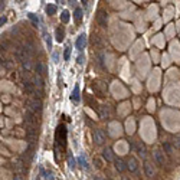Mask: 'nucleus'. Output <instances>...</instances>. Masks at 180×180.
<instances>
[{"mask_svg":"<svg viewBox=\"0 0 180 180\" xmlns=\"http://www.w3.org/2000/svg\"><path fill=\"white\" fill-rule=\"evenodd\" d=\"M4 23H6V18H4V16H2V18H0V25L3 26Z\"/></svg>","mask_w":180,"mask_h":180,"instance_id":"35","label":"nucleus"},{"mask_svg":"<svg viewBox=\"0 0 180 180\" xmlns=\"http://www.w3.org/2000/svg\"><path fill=\"white\" fill-rule=\"evenodd\" d=\"M55 36H56V40H58V42H62V40H64L65 32H64V28H62V26L56 28V30H55Z\"/></svg>","mask_w":180,"mask_h":180,"instance_id":"15","label":"nucleus"},{"mask_svg":"<svg viewBox=\"0 0 180 180\" xmlns=\"http://www.w3.org/2000/svg\"><path fill=\"white\" fill-rule=\"evenodd\" d=\"M94 163L97 164V169H101V167H103V164H101V160H99L98 157H95V159H94Z\"/></svg>","mask_w":180,"mask_h":180,"instance_id":"31","label":"nucleus"},{"mask_svg":"<svg viewBox=\"0 0 180 180\" xmlns=\"http://www.w3.org/2000/svg\"><path fill=\"white\" fill-rule=\"evenodd\" d=\"M94 180H105V179H103L101 176H94Z\"/></svg>","mask_w":180,"mask_h":180,"instance_id":"37","label":"nucleus"},{"mask_svg":"<svg viewBox=\"0 0 180 180\" xmlns=\"http://www.w3.org/2000/svg\"><path fill=\"white\" fill-rule=\"evenodd\" d=\"M68 164H69V167H71V169H75V159L72 157V156H69V157H68Z\"/></svg>","mask_w":180,"mask_h":180,"instance_id":"26","label":"nucleus"},{"mask_svg":"<svg viewBox=\"0 0 180 180\" xmlns=\"http://www.w3.org/2000/svg\"><path fill=\"white\" fill-rule=\"evenodd\" d=\"M134 148H135V151H137V154L141 157V159H144L146 157V154H147V150H146V146L143 144L141 141H138L137 144L134 146Z\"/></svg>","mask_w":180,"mask_h":180,"instance_id":"7","label":"nucleus"},{"mask_svg":"<svg viewBox=\"0 0 180 180\" xmlns=\"http://www.w3.org/2000/svg\"><path fill=\"white\" fill-rule=\"evenodd\" d=\"M163 151L166 153L167 156H170V157H172V156L174 154V147L170 144V143H164V144H163Z\"/></svg>","mask_w":180,"mask_h":180,"instance_id":"12","label":"nucleus"},{"mask_svg":"<svg viewBox=\"0 0 180 180\" xmlns=\"http://www.w3.org/2000/svg\"><path fill=\"white\" fill-rule=\"evenodd\" d=\"M45 39H46V46L50 49V48H52V39H50L49 35H46V33H45Z\"/></svg>","mask_w":180,"mask_h":180,"instance_id":"27","label":"nucleus"},{"mask_svg":"<svg viewBox=\"0 0 180 180\" xmlns=\"http://www.w3.org/2000/svg\"><path fill=\"white\" fill-rule=\"evenodd\" d=\"M55 13H56V6L55 4H48L46 6V14L48 16H53Z\"/></svg>","mask_w":180,"mask_h":180,"instance_id":"19","label":"nucleus"},{"mask_svg":"<svg viewBox=\"0 0 180 180\" xmlns=\"http://www.w3.org/2000/svg\"><path fill=\"white\" fill-rule=\"evenodd\" d=\"M29 19L33 22V25H35V26L39 25V19H38V16H36L35 13H29Z\"/></svg>","mask_w":180,"mask_h":180,"instance_id":"24","label":"nucleus"},{"mask_svg":"<svg viewBox=\"0 0 180 180\" xmlns=\"http://www.w3.org/2000/svg\"><path fill=\"white\" fill-rule=\"evenodd\" d=\"M26 107H28L26 109L32 111V113L36 114V115H38L40 111H42V103H40V99H38V98H30V99H28Z\"/></svg>","mask_w":180,"mask_h":180,"instance_id":"2","label":"nucleus"},{"mask_svg":"<svg viewBox=\"0 0 180 180\" xmlns=\"http://www.w3.org/2000/svg\"><path fill=\"white\" fill-rule=\"evenodd\" d=\"M97 62H98L99 66H104V55H103V53H99V55H98V59H97Z\"/></svg>","mask_w":180,"mask_h":180,"instance_id":"30","label":"nucleus"},{"mask_svg":"<svg viewBox=\"0 0 180 180\" xmlns=\"http://www.w3.org/2000/svg\"><path fill=\"white\" fill-rule=\"evenodd\" d=\"M22 65H23V68L26 69V72L30 71V69H32V62H30V58H26V59L22 62Z\"/></svg>","mask_w":180,"mask_h":180,"instance_id":"20","label":"nucleus"},{"mask_svg":"<svg viewBox=\"0 0 180 180\" xmlns=\"http://www.w3.org/2000/svg\"><path fill=\"white\" fill-rule=\"evenodd\" d=\"M36 180H38V179H36Z\"/></svg>","mask_w":180,"mask_h":180,"instance_id":"39","label":"nucleus"},{"mask_svg":"<svg viewBox=\"0 0 180 180\" xmlns=\"http://www.w3.org/2000/svg\"><path fill=\"white\" fill-rule=\"evenodd\" d=\"M127 169H130V172H137L138 169V161L134 157H130L127 161Z\"/></svg>","mask_w":180,"mask_h":180,"instance_id":"11","label":"nucleus"},{"mask_svg":"<svg viewBox=\"0 0 180 180\" xmlns=\"http://www.w3.org/2000/svg\"><path fill=\"white\" fill-rule=\"evenodd\" d=\"M174 147L180 148V137H176V138H174Z\"/></svg>","mask_w":180,"mask_h":180,"instance_id":"33","label":"nucleus"},{"mask_svg":"<svg viewBox=\"0 0 180 180\" xmlns=\"http://www.w3.org/2000/svg\"><path fill=\"white\" fill-rule=\"evenodd\" d=\"M22 48L25 49V52H26L28 56H32V55H35V52H36V50H35V45H33L32 42H26Z\"/></svg>","mask_w":180,"mask_h":180,"instance_id":"9","label":"nucleus"},{"mask_svg":"<svg viewBox=\"0 0 180 180\" xmlns=\"http://www.w3.org/2000/svg\"><path fill=\"white\" fill-rule=\"evenodd\" d=\"M84 61H85V58H84V55H82V53H81V55L78 56V61H77V62H78V64H79V65H82V64H84Z\"/></svg>","mask_w":180,"mask_h":180,"instance_id":"32","label":"nucleus"},{"mask_svg":"<svg viewBox=\"0 0 180 180\" xmlns=\"http://www.w3.org/2000/svg\"><path fill=\"white\" fill-rule=\"evenodd\" d=\"M61 20H62V23H68V22H69V12L68 10L62 12V13H61Z\"/></svg>","mask_w":180,"mask_h":180,"instance_id":"22","label":"nucleus"},{"mask_svg":"<svg viewBox=\"0 0 180 180\" xmlns=\"http://www.w3.org/2000/svg\"><path fill=\"white\" fill-rule=\"evenodd\" d=\"M92 43H94V46H99L101 45V39H99V36L98 35H94L92 36Z\"/></svg>","mask_w":180,"mask_h":180,"instance_id":"25","label":"nucleus"},{"mask_svg":"<svg viewBox=\"0 0 180 180\" xmlns=\"http://www.w3.org/2000/svg\"><path fill=\"white\" fill-rule=\"evenodd\" d=\"M53 62H59V61H58V52L53 53Z\"/></svg>","mask_w":180,"mask_h":180,"instance_id":"36","label":"nucleus"},{"mask_svg":"<svg viewBox=\"0 0 180 180\" xmlns=\"http://www.w3.org/2000/svg\"><path fill=\"white\" fill-rule=\"evenodd\" d=\"M13 180H23V177H22V174H14V177H13Z\"/></svg>","mask_w":180,"mask_h":180,"instance_id":"34","label":"nucleus"},{"mask_svg":"<svg viewBox=\"0 0 180 180\" xmlns=\"http://www.w3.org/2000/svg\"><path fill=\"white\" fill-rule=\"evenodd\" d=\"M33 84H35V87L39 89V91H42L43 89V87H45V84H43V79H42V77L39 74H36L35 77H33Z\"/></svg>","mask_w":180,"mask_h":180,"instance_id":"10","label":"nucleus"},{"mask_svg":"<svg viewBox=\"0 0 180 180\" xmlns=\"http://www.w3.org/2000/svg\"><path fill=\"white\" fill-rule=\"evenodd\" d=\"M123 180H128V179H123Z\"/></svg>","mask_w":180,"mask_h":180,"instance_id":"38","label":"nucleus"},{"mask_svg":"<svg viewBox=\"0 0 180 180\" xmlns=\"http://www.w3.org/2000/svg\"><path fill=\"white\" fill-rule=\"evenodd\" d=\"M71 98H72L74 103H78V101H79V85H75L74 87V91H72Z\"/></svg>","mask_w":180,"mask_h":180,"instance_id":"17","label":"nucleus"},{"mask_svg":"<svg viewBox=\"0 0 180 180\" xmlns=\"http://www.w3.org/2000/svg\"><path fill=\"white\" fill-rule=\"evenodd\" d=\"M115 169L120 172V173H123L124 170L127 169V166H125V163H124L123 159H115Z\"/></svg>","mask_w":180,"mask_h":180,"instance_id":"13","label":"nucleus"},{"mask_svg":"<svg viewBox=\"0 0 180 180\" xmlns=\"http://www.w3.org/2000/svg\"><path fill=\"white\" fill-rule=\"evenodd\" d=\"M85 45H87V36L82 33V35H79L78 36V39H77V42H75V46H77V49H79V50H82L85 48Z\"/></svg>","mask_w":180,"mask_h":180,"instance_id":"8","label":"nucleus"},{"mask_svg":"<svg viewBox=\"0 0 180 180\" xmlns=\"http://www.w3.org/2000/svg\"><path fill=\"white\" fill-rule=\"evenodd\" d=\"M56 143H55V151H56V157L59 156V150L61 154L65 151V147H66V127L64 124L58 125L56 128V137H55Z\"/></svg>","mask_w":180,"mask_h":180,"instance_id":"1","label":"nucleus"},{"mask_svg":"<svg viewBox=\"0 0 180 180\" xmlns=\"http://www.w3.org/2000/svg\"><path fill=\"white\" fill-rule=\"evenodd\" d=\"M107 20H108V14H107V12L98 10V14H97V22H98V25L103 26V28H105Z\"/></svg>","mask_w":180,"mask_h":180,"instance_id":"5","label":"nucleus"},{"mask_svg":"<svg viewBox=\"0 0 180 180\" xmlns=\"http://www.w3.org/2000/svg\"><path fill=\"white\" fill-rule=\"evenodd\" d=\"M74 18H75V20H77L78 23L81 22V19H82V10L79 9V7H77V9H75V12H74Z\"/></svg>","mask_w":180,"mask_h":180,"instance_id":"21","label":"nucleus"},{"mask_svg":"<svg viewBox=\"0 0 180 180\" xmlns=\"http://www.w3.org/2000/svg\"><path fill=\"white\" fill-rule=\"evenodd\" d=\"M103 157H104V160H107V161H111V160L114 159V156H113V150H111L109 147L104 148V151H103Z\"/></svg>","mask_w":180,"mask_h":180,"instance_id":"14","label":"nucleus"},{"mask_svg":"<svg viewBox=\"0 0 180 180\" xmlns=\"http://www.w3.org/2000/svg\"><path fill=\"white\" fill-rule=\"evenodd\" d=\"M43 174H45V179L46 180H53V179H55L52 172H43Z\"/></svg>","mask_w":180,"mask_h":180,"instance_id":"28","label":"nucleus"},{"mask_svg":"<svg viewBox=\"0 0 180 180\" xmlns=\"http://www.w3.org/2000/svg\"><path fill=\"white\" fill-rule=\"evenodd\" d=\"M144 173H146V176L150 177V179L156 174V169H154V166H153L151 161H146L144 163Z\"/></svg>","mask_w":180,"mask_h":180,"instance_id":"6","label":"nucleus"},{"mask_svg":"<svg viewBox=\"0 0 180 180\" xmlns=\"http://www.w3.org/2000/svg\"><path fill=\"white\" fill-rule=\"evenodd\" d=\"M36 72H38L40 77H43V75L46 74V66H45V64H43V62H40V61L36 64Z\"/></svg>","mask_w":180,"mask_h":180,"instance_id":"16","label":"nucleus"},{"mask_svg":"<svg viewBox=\"0 0 180 180\" xmlns=\"http://www.w3.org/2000/svg\"><path fill=\"white\" fill-rule=\"evenodd\" d=\"M99 113H101V117H103V118H108L109 117V105H101Z\"/></svg>","mask_w":180,"mask_h":180,"instance_id":"18","label":"nucleus"},{"mask_svg":"<svg viewBox=\"0 0 180 180\" xmlns=\"http://www.w3.org/2000/svg\"><path fill=\"white\" fill-rule=\"evenodd\" d=\"M92 137H94V143H95L97 146H101L105 143V134H104L103 130H94Z\"/></svg>","mask_w":180,"mask_h":180,"instance_id":"4","label":"nucleus"},{"mask_svg":"<svg viewBox=\"0 0 180 180\" xmlns=\"http://www.w3.org/2000/svg\"><path fill=\"white\" fill-rule=\"evenodd\" d=\"M78 163H79V166H81L82 169H88V163H87V159H85L84 156H81V157L78 159Z\"/></svg>","mask_w":180,"mask_h":180,"instance_id":"23","label":"nucleus"},{"mask_svg":"<svg viewBox=\"0 0 180 180\" xmlns=\"http://www.w3.org/2000/svg\"><path fill=\"white\" fill-rule=\"evenodd\" d=\"M153 156H154V160H156L157 164H160V166H166V164H167L166 153H164V151H161V150H154Z\"/></svg>","mask_w":180,"mask_h":180,"instance_id":"3","label":"nucleus"},{"mask_svg":"<svg viewBox=\"0 0 180 180\" xmlns=\"http://www.w3.org/2000/svg\"><path fill=\"white\" fill-rule=\"evenodd\" d=\"M69 55H71V48H65L64 59H65V61H68V59H69Z\"/></svg>","mask_w":180,"mask_h":180,"instance_id":"29","label":"nucleus"}]
</instances>
